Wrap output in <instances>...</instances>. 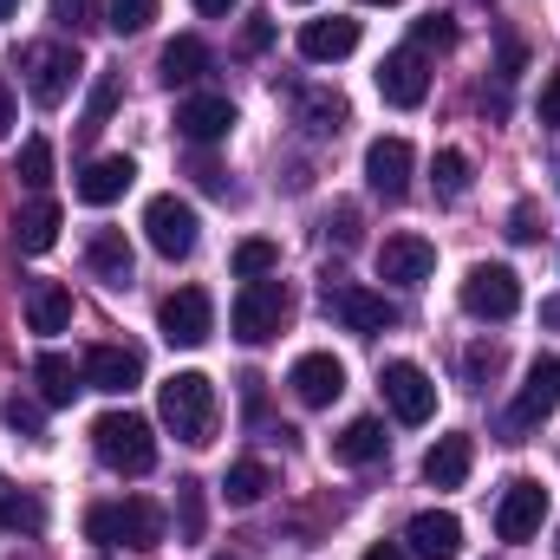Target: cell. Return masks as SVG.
<instances>
[{"label": "cell", "mask_w": 560, "mask_h": 560, "mask_svg": "<svg viewBox=\"0 0 560 560\" xmlns=\"http://www.w3.org/2000/svg\"><path fill=\"white\" fill-rule=\"evenodd\" d=\"M156 332H163L170 346H202V339L215 332V300H209V287H176V293L156 306Z\"/></svg>", "instance_id": "9c48e42d"}, {"label": "cell", "mask_w": 560, "mask_h": 560, "mask_svg": "<svg viewBox=\"0 0 560 560\" xmlns=\"http://www.w3.org/2000/svg\"><path fill=\"white\" fill-rule=\"evenodd\" d=\"M541 319H548V326H560V300H548V306H541Z\"/></svg>", "instance_id": "c3c4849f"}, {"label": "cell", "mask_w": 560, "mask_h": 560, "mask_svg": "<svg viewBox=\"0 0 560 560\" xmlns=\"http://www.w3.org/2000/svg\"><path fill=\"white\" fill-rule=\"evenodd\" d=\"M156 418L170 423V436L176 443H209L215 436V385L202 378V372H170L163 385H156Z\"/></svg>", "instance_id": "6da1fadb"}, {"label": "cell", "mask_w": 560, "mask_h": 560, "mask_svg": "<svg viewBox=\"0 0 560 560\" xmlns=\"http://www.w3.org/2000/svg\"><path fill=\"white\" fill-rule=\"evenodd\" d=\"M7 131H13V92L0 85V138H7Z\"/></svg>", "instance_id": "7dc6e473"}, {"label": "cell", "mask_w": 560, "mask_h": 560, "mask_svg": "<svg viewBox=\"0 0 560 560\" xmlns=\"http://www.w3.org/2000/svg\"><path fill=\"white\" fill-rule=\"evenodd\" d=\"M463 313L469 319H515L522 313V275L502 261H476L463 275Z\"/></svg>", "instance_id": "5b68a950"}, {"label": "cell", "mask_w": 560, "mask_h": 560, "mask_svg": "<svg viewBox=\"0 0 560 560\" xmlns=\"http://www.w3.org/2000/svg\"><path fill=\"white\" fill-rule=\"evenodd\" d=\"M222 489H229V509H255V502L275 489V469L248 456V463H235V469H229V482H222Z\"/></svg>", "instance_id": "f546056e"}, {"label": "cell", "mask_w": 560, "mask_h": 560, "mask_svg": "<svg viewBox=\"0 0 560 560\" xmlns=\"http://www.w3.org/2000/svg\"><path fill=\"white\" fill-rule=\"evenodd\" d=\"M359 560H411V548H398V541H378V548H365Z\"/></svg>", "instance_id": "f6af8a7d"}, {"label": "cell", "mask_w": 560, "mask_h": 560, "mask_svg": "<svg viewBox=\"0 0 560 560\" xmlns=\"http://www.w3.org/2000/svg\"><path fill=\"white\" fill-rule=\"evenodd\" d=\"M131 183H138V163H131V156H92V163L79 170V202L112 209Z\"/></svg>", "instance_id": "44dd1931"}, {"label": "cell", "mask_w": 560, "mask_h": 560, "mask_svg": "<svg viewBox=\"0 0 560 560\" xmlns=\"http://www.w3.org/2000/svg\"><path fill=\"white\" fill-rule=\"evenodd\" d=\"M378 385H385V405H392V418H398V423H430V418H436V378H430L423 365L392 359Z\"/></svg>", "instance_id": "30bf717a"}, {"label": "cell", "mask_w": 560, "mask_h": 560, "mask_svg": "<svg viewBox=\"0 0 560 560\" xmlns=\"http://www.w3.org/2000/svg\"><path fill=\"white\" fill-rule=\"evenodd\" d=\"M509 235H515V242H535V235H541V215H535V202H522V209L509 215Z\"/></svg>", "instance_id": "b9f144b4"}, {"label": "cell", "mask_w": 560, "mask_h": 560, "mask_svg": "<svg viewBox=\"0 0 560 560\" xmlns=\"http://www.w3.org/2000/svg\"><path fill=\"white\" fill-rule=\"evenodd\" d=\"M405 548L418 560H456L463 555V522L450 509H423V515H411V528H405Z\"/></svg>", "instance_id": "d6986e66"}, {"label": "cell", "mask_w": 560, "mask_h": 560, "mask_svg": "<svg viewBox=\"0 0 560 560\" xmlns=\"http://www.w3.org/2000/svg\"><path fill=\"white\" fill-rule=\"evenodd\" d=\"M378 98L398 105V112H418L423 98H430V72H423L418 46H398V52L378 59Z\"/></svg>", "instance_id": "4fadbf2b"}, {"label": "cell", "mask_w": 560, "mask_h": 560, "mask_svg": "<svg viewBox=\"0 0 560 560\" xmlns=\"http://www.w3.org/2000/svg\"><path fill=\"white\" fill-rule=\"evenodd\" d=\"M52 20L79 39V33H92V26H98V7H92V0H52Z\"/></svg>", "instance_id": "74e56055"}, {"label": "cell", "mask_w": 560, "mask_h": 560, "mask_svg": "<svg viewBox=\"0 0 560 560\" xmlns=\"http://www.w3.org/2000/svg\"><path fill=\"white\" fill-rule=\"evenodd\" d=\"M7 430H20V436H39V405H7Z\"/></svg>", "instance_id": "60d3db41"}, {"label": "cell", "mask_w": 560, "mask_h": 560, "mask_svg": "<svg viewBox=\"0 0 560 560\" xmlns=\"http://www.w3.org/2000/svg\"><path fill=\"white\" fill-rule=\"evenodd\" d=\"M300 125H306L313 138H339V131L352 125V105H346L339 92H300Z\"/></svg>", "instance_id": "f1b7e54d"}, {"label": "cell", "mask_w": 560, "mask_h": 560, "mask_svg": "<svg viewBox=\"0 0 560 560\" xmlns=\"http://www.w3.org/2000/svg\"><path fill=\"white\" fill-rule=\"evenodd\" d=\"M365 7H398V0H365Z\"/></svg>", "instance_id": "f907efd6"}, {"label": "cell", "mask_w": 560, "mask_h": 560, "mask_svg": "<svg viewBox=\"0 0 560 560\" xmlns=\"http://www.w3.org/2000/svg\"><path fill=\"white\" fill-rule=\"evenodd\" d=\"M469 463H476V443H469L463 430H450V436H436V443L423 450V482H430V489H463V482H469Z\"/></svg>", "instance_id": "7402d4cb"}, {"label": "cell", "mask_w": 560, "mask_h": 560, "mask_svg": "<svg viewBox=\"0 0 560 560\" xmlns=\"http://www.w3.org/2000/svg\"><path fill=\"white\" fill-rule=\"evenodd\" d=\"M209 66H215V59H209V46H202V39H189V33H183V39H170V46H163V59H156V72H163V85H170V92H176V85H196Z\"/></svg>", "instance_id": "484cf974"}, {"label": "cell", "mask_w": 560, "mask_h": 560, "mask_svg": "<svg viewBox=\"0 0 560 560\" xmlns=\"http://www.w3.org/2000/svg\"><path fill=\"white\" fill-rule=\"evenodd\" d=\"M59 222H66V215H59V202H46V196H39V202H26V209L13 215V248H20V255H46V248L59 242Z\"/></svg>", "instance_id": "cb8c5ba5"}, {"label": "cell", "mask_w": 560, "mask_h": 560, "mask_svg": "<svg viewBox=\"0 0 560 560\" xmlns=\"http://www.w3.org/2000/svg\"><path fill=\"white\" fill-rule=\"evenodd\" d=\"M215 560H235V555H215Z\"/></svg>", "instance_id": "816d5d0a"}, {"label": "cell", "mask_w": 560, "mask_h": 560, "mask_svg": "<svg viewBox=\"0 0 560 560\" xmlns=\"http://www.w3.org/2000/svg\"><path fill=\"white\" fill-rule=\"evenodd\" d=\"M118 92H125V85H118V72H98V79H92V98H85V125H79V138H85V143H92L98 131H105V125H112V112H118Z\"/></svg>", "instance_id": "4dcf8cb0"}, {"label": "cell", "mask_w": 560, "mask_h": 560, "mask_svg": "<svg viewBox=\"0 0 560 560\" xmlns=\"http://www.w3.org/2000/svg\"><path fill=\"white\" fill-rule=\"evenodd\" d=\"M20 79H26V98L39 112H59L72 98V85H79V46H66V39L20 46Z\"/></svg>", "instance_id": "3957f363"}, {"label": "cell", "mask_w": 560, "mask_h": 560, "mask_svg": "<svg viewBox=\"0 0 560 560\" xmlns=\"http://www.w3.org/2000/svg\"><path fill=\"white\" fill-rule=\"evenodd\" d=\"M560 411V359H535L528 365V378H522V392H515V405H509V430H535L541 418H555Z\"/></svg>", "instance_id": "7c38bea8"}, {"label": "cell", "mask_w": 560, "mask_h": 560, "mask_svg": "<svg viewBox=\"0 0 560 560\" xmlns=\"http://www.w3.org/2000/svg\"><path fill=\"white\" fill-rule=\"evenodd\" d=\"M229 319H235V339H242V346H268V339L280 332V319H287V287H280L275 275L248 280V287L235 293Z\"/></svg>", "instance_id": "8992f818"}, {"label": "cell", "mask_w": 560, "mask_h": 560, "mask_svg": "<svg viewBox=\"0 0 560 560\" xmlns=\"http://www.w3.org/2000/svg\"><path fill=\"white\" fill-rule=\"evenodd\" d=\"M469 176H476V170H469V156H463V150H436L430 183H436V196H443V202H463V196H469Z\"/></svg>", "instance_id": "1f68e13d"}, {"label": "cell", "mask_w": 560, "mask_h": 560, "mask_svg": "<svg viewBox=\"0 0 560 560\" xmlns=\"http://www.w3.org/2000/svg\"><path fill=\"white\" fill-rule=\"evenodd\" d=\"M430 275H436V248H430L423 235H385V248H378V280H392V287H423Z\"/></svg>", "instance_id": "9a60e30c"}, {"label": "cell", "mask_w": 560, "mask_h": 560, "mask_svg": "<svg viewBox=\"0 0 560 560\" xmlns=\"http://www.w3.org/2000/svg\"><path fill=\"white\" fill-rule=\"evenodd\" d=\"M150 20H156V0H112V20H105V26L131 39V33H143V26H150Z\"/></svg>", "instance_id": "d590c367"}, {"label": "cell", "mask_w": 560, "mask_h": 560, "mask_svg": "<svg viewBox=\"0 0 560 560\" xmlns=\"http://www.w3.org/2000/svg\"><path fill=\"white\" fill-rule=\"evenodd\" d=\"M326 313L346 326V332H359V339H372V332H392L398 326V306L385 300V293H372V287H359V280H326Z\"/></svg>", "instance_id": "ba28073f"}, {"label": "cell", "mask_w": 560, "mask_h": 560, "mask_svg": "<svg viewBox=\"0 0 560 560\" xmlns=\"http://www.w3.org/2000/svg\"><path fill=\"white\" fill-rule=\"evenodd\" d=\"M275 268H280L275 242H261V235H255V242H242V248H235V275H242V280H268Z\"/></svg>", "instance_id": "e575fe53"}, {"label": "cell", "mask_w": 560, "mask_h": 560, "mask_svg": "<svg viewBox=\"0 0 560 560\" xmlns=\"http://www.w3.org/2000/svg\"><path fill=\"white\" fill-rule=\"evenodd\" d=\"M13 176H20L26 189H46V183H52V143L26 138V143H20V156H13Z\"/></svg>", "instance_id": "d6a6232c"}, {"label": "cell", "mask_w": 560, "mask_h": 560, "mask_svg": "<svg viewBox=\"0 0 560 560\" xmlns=\"http://www.w3.org/2000/svg\"><path fill=\"white\" fill-rule=\"evenodd\" d=\"M85 268L105 280V287H131V275H138V255H131L125 229H92V242H85Z\"/></svg>", "instance_id": "603a6c76"}, {"label": "cell", "mask_w": 560, "mask_h": 560, "mask_svg": "<svg viewBox=\"0 0 560 560\" xmlns=\"http://www.w3.org/2000/svg\"><path fill=\"white\" fill-rule=\"evenodd\" d=\"M26 326L46 332V339L66 332V326H72V293H66L59 280H33V287H26Z\"/></svg>", "instance_id": "d4e9b609"}, {"label": "cell", "mask_w": 560, "mask_h": 560, "mask_svg": "<svg viewBox=\"0 0 560 560\" xmlns=\"http://www.w3.org/2000/svg\"><path fill=\"white\" fill-rule=\"evenodd\" d=\"M541 522H548V489H541V482H528V476H522V482H509V489H502V502H495V535L522 548V541H535V535H541Z\"/></svg>", "instance_id": "8fae6325"}, {"label": "cell", "mask_w": 560, "mask_h": 560, "mask_svg": "<svg viewBox=\"0 0 560 560\" xmlns=\"http://www.w3.org/2000/svg\"><path fill=\"white\" fill-rule=\"evenodd\" d=\"M242 46H248V52H268V46H275V26H268V20L255 13V20L242 26Z\"/></svg>", "instance_id": "7bdbcfd3"}, {"label": "cell", "mask_w": 560, "mask_h": 560, "mask_svg": "<svg viewBox=\"0 0 560 560\" xmlns=\"http://www.w3.org/2000/svg\"><path fill=\"white\" fill-rule=\"evenodd\" d=\"M346 52H359V20L332 13V20H306V26H300V59L332 66V59H346Z\"/></svg>", "instance_id": "ffe728a7"}, {"label": "cell", "mask_w": 560, "mask_h": 560, "mask_svg": "<svg viewBox=\"0 0 560 560\" xmlns=\"http://www.w3.org/2000/svg\"><path fill=\"white\" fill-rule=\"evenodd\" d=\"M378 456H385V423L378 418H352L332 436V463H352L359 469V463H378Z\"/></svg>", "instance_id": "83f0119b"}, {"label": "cell", "mask_w": 560, "mask_h": 560, "mask_svg": "<svg viewBox=\"0 0 560 560\" xmlns=\"http://www.w3.org/2000/svg\"><path fill=\"white\" fill-rule=\"evenodd\" d=\"M92 450H98L105 469H118V476H143V469L156 463V430H150L138 411H105V418L92 423Z\"/></svg>", "instance_id": "277c9868"}, {"label": "cell", "mask_w": 560, "mask_h": 560, "mask_svg": "<svg viewBox=\"0 0 560 560\" xmlns=\"http://www.w3.org/2000/svg\"><path fill=\"white\" fill-rule=\"evenodd\" d=\"M176 131L189 143H222L235 131V105H229L222 92H189V98L176 105Z\"/></svg>", "instance_id": "e0dca14e"}, {"label": "cell", "mask_w": 560, "mask_h": 560, "mask_svg": "<svg viewBox=\"0 0 560 560\" xmlns=\"http://www.w3.org/2000/svg\"><path fill=\"white\" fill-rule=\"evenodd\" d=\"M555 555H560V548H555Z\"/></svg>", "instance_id": "db71d44e"}, {"label": "cell", "mask_w": 560, "mask_h": 560, "mask_svg": "<svg viewBox=\"0 0 560 560\" xmlns=\"http://www.w3.org/2000/svg\"><path fill=\"white\" fill-rule=\"evenodd\" d=\"M33 378H39V398L46 405H72V392H85V365H72L66 352H39L33 359Z\"/></svg>", "instance_id": "4316f807"}, {"label": "cell", "mask_w": 560, "mask_h": 560, "mask_svg": "<svg viewBox=\"0 0 560 560\" xmlns=\"http://www.w3.org/2000/svg\"><path fill=\"white\" fill-rule=\"evenodd\" d=\"M541 125H548V131H560V72L541 85Z\"/></svg>", "instance_id": "ee69618b"}, {"label": "cell", "mask_w": 560, "mask_h": 560, "mask_svg": "<svg viewBox=\"0 0 560 560\" xmlns=\"http://www.w3.org/2000/svg\"><path fill=\"white\" fill-rule=\"evenodd\" d=\"M411 143L405 138H372L365 150V183H372V196H385V202H398L405 189H411Z\"/></svg>", "instance_id": "ac0fdd59"}, {"label": "cell", "mask_w": 560, "mask_h": 560, "mask_svg": "<svg viewBox=\"0 0 560 560\" xmlns=\"http://www.w3.org/2000/svg\"><path fill=\"white\" fill-rule=\"evenodd\" d=\"M300 7H306V0H300Z\"/></svg>", "instance_id": "f5cc1de1"}, {"label": "cell", "mask_w": 560, "mask_h": 560, "mask_svg": "<svg viewBox=\"0 0 560 560\" xmlns=\"http://www.w3.org/2000/svg\"><path fill=\"white\" fill-rule=\"evenodd\" d=\"M20 13V0H0V20H13Z\"/></svg>", "instance_id": "681fc988"}, {"label": "cell", "mask_w": 560, "mask_h": 560, "mask_svg": "<svg viewBox=\"0 0 560 560\" xmlns=\"http://www.w3.org/2000/svg\"><path fill=\"white\" fill-rule=\"evenodd\" d=\"M196 13H209V20H229V13H235V0H196Z\"/></svg>", "instance_id": "bcb514c9"}, {"label": "cell", "mask_w": 560, "mask_h": 560, "mask_svg": "<svg viewBox=\"0 0 560 560\" xmlns=\"http://www.w3.org/2000/svg\"><path fill=\"white\" fill-rule=\"evenodd\" d=\"M143 235H150V248H156L163 261L196 255V235H202L196 202H183V196H150V209H143Z\"/></svg>", "instance_id": "52a82bcc"}, {"label": "cell", "mask_w": 560, "mask_h": 560, "mask_svg": "<svg viewBox=\"0 0 560 560\" xmlns=\"http://www.w3.org/2000/svg\"><path fill=\"white\" fill-rule=\"evenodd\" d=\"M85 385L105 392V398H125V392L143 385V359L131 346H92V352H85Z\"/></svg>", "instance_id": "2e32d148"}, {"label": "cell", "mask_w": 560, "mask_h": 560, "mask_svg": "<svg viewBox=\"0 0 560 560\" xmlns=\"http://www.w3.org/2000/svg\"><path fill=\"white\" fill-rule=\"evenodd\" d=\"M0 528H20V535H39L46 528V502L39 495H0Z\"/></svg>", "instance_id": "836d02e7"}, {"label": "cell", "mask_w": 560, "mask_h": 560, "mask_svg": "<svg viewBox=\"0 0 560 560\" xmlns=\"http://www.w3.org/2000/svg\"><path fill=\"white\" fill-rule=\"evenodd\" d=\"M176 515H183V541H202V482H176Z\"/></svg>", "instance_id": "8d00e7d4"}, {"label": "cell", "mask_w": 560, "mask_h": 560, "mask_svg": "<svg viewBox=\"0 0 560 560\" xmlns=\"http://www.w3.org/2000/svg\"><path fill=\"white\" fill-rule=\"evenodd\" d=\"M411 46H418V52H430V46H456V20H443V13H430V20H418Z\"/></svg>", "instance_id": "f35d334b"}, {"label": "cell", "mask_w": 560, "mask_h": 560, "mask_svg": "<svg viewBox=\"0 0 560 560\" xmlns=\"http://www.w3.org/2000/svg\"><path fill=\"white\" fill-rule=\"evenodd\" d=\"M85 535L98 548H131V555H150L163 548V509L150 495H125V502H98L85 515Z\"/></svg>", "instance_id": "7a4b0ae2"}, {"label": "cell", "mask_w": 560, "mask_h": 560, "mask_svg": "<svg viewBox=\"0 0 560 560\" xmlns=\"http://www.w3.org/2000/svg\"><path fill=\"white\" fill-rule=\"evenodd\" d=\"M287 385H293V398H300L306 411H326V405L346 392V365H339L332 352H300L293 372H287Z\"/></svg>", "instance_id": "5bb4252c"}, {"label": "cell", "mask_w": 560, "mask_h": 560, "mask_svg": "<svg viewBox=\"0 0 560 560\" xmlns=\"http://www.w3.org/2000/svg\"><path fill=\"white\" fill-rule=\"evenodd\" d=\"M495 365H502V352H495V346H476V352L463 359V372H469V385H489V378H495Z\"/></svg>", "instance_id": "ab89813d"}]
</instances>
